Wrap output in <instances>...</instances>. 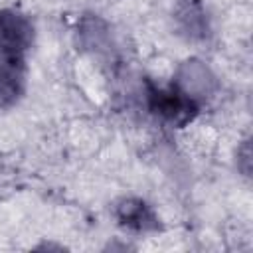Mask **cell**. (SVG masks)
I'll list each match as a JSON object with an SVG mask.
<instances>
[{"mask_svg":"<svg viewBox=\"0 0 253 253\" xmlns=\"http://www.w3.org/2000/svg\"><path fill=\"white\" fill-rule=\"evenodd\" d=\"M148 107L164 123L184 126L198 115L196 101L178 87H156L148 83Z\"/></svg>","mask_w":253,"mask_h":253,"instance_id":"cell-1","label":"cell"},{"mask_svg":"<svg viewBox=\"0 0 253 253\" xmlns=\"http://www.w3.org/2000/svg\"><path fill=\"white\" fill-rule=\"evenodd\" d=\"M34 28L30 20L16 10H0V53L20 57L32 45Z\"/></svg>","mask_w":253,"mask_h":253,"instance_id":"cell-2","label":"cell"},{"mask_svg":"<svg viewBox=\"0 0 253 253\" xmlns=\"http://www.w3.org/2000/svg\"><path fill=\"white\" fill-rule=\"evenodd\" d=\"M115 215L123 227H128L134 231H150L158 227V219L152 213V210L144 202L134 198L121 200L115 208Z\"/></svg>","mask_w":253,"mask_h":253,"instance_id":"cell-3","label":"cell"},{"mask_svg":"<svg viewBox=\"0 0 253 253\" xmlns=\"http://www.w3.org/2000/svg\"><path fill=\"white\" fill-rule=\"evenodd\" d=\"M24 89V69L20 57H6L0 59V109L12 107Z\"/></svg>","mask_w":253,"mask_h":253,"instance_id":"cell-4","label":"cell"}]
</instances>
